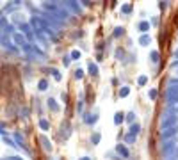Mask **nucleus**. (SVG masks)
I'll list each match as a JSON object with an SVG mask.
<instances>
[{"mask_svg": "<svg viewBox=\"0 0 178 160\" xmlns=\"http://www.w3.org/2000/svg\"><path fill=\"white\" fill-rule=\"evenodd\" d=\"M176 112H178V108H176Z\"/></svg>", "mask_w": 178, "mask_h": 160, "instance_id": "37998d69", "label": "nucleus"}, {"mask_svg": "<svg viewBox=\"0 0 178 160\" xmlns=\"http://www.w3.org/2000/svg\"><path fill=\"white\" fill-rule=\"evenodd\" d=\"M63 62H64V66H70V62H71V57H64Z\"/></svg>", "mask_w": 178, "mask_h": 160, "instance_id": "e433bc0d", "label": "nucleus"}, {"mask_svg": "<svg viewBox=\"0 0 178 160\" xmlns=\"http://www.w3.org/2000/svg\"><path fill=\"white\" fill-rule=\"evenodd\" d=\"M116 151H118L123 158H128V157H130V151H128L126 146H123V144H118V146H116Z\"/></svg>", "mask_w": 178, "mask_h": 160, "instance_id": "9d476101", "label": "nucleus"}, {"mask_svg": "<svg viewBox=\"0 0 178 160\" xmlns=\"http://www.w3.org/2000/svg\"><path fill=\"white\" fill-rule=\"evenodd\" d=\"M4 142H5V144H9L11 148H20V146L16 144V140H13V139H9L7 135H4Z\"/></svg>", "mask_w": 178, "mask_h": 160, "instance_id": "412c9836", "label": "nucleus"}, {"mask_svg": "<svg viewBox=\"0 0 178 160\" xmlns=\"http://www.w3.org/2000/svg\"><path fill=\"white\" fill-rule=\"evenodd\" d=\"M146 82H148V76H146V75H141V76L137 78V84H139V85H144Z\"/></svg>", "mask_w": 178, "mask_h": 160, "instance_id": "cd10ccee", "label": "nucleus"}, {"mask_svg": "<svg viewBox=\"0 0 178 160\" xmlns=\"http://www.w3.org/2000/svg\"><path fill=\"white\" fill-rule=\"evenodd\" d=\"M178 125V117L176 116H166L160 121V128L162 130H168V128H175Z\"/></svg>", "mask_w": 178, "mask_h": 160, "instance_id": "f03ea898", "label": "nucleus"}, {"mask_svg": "<svg viewBox=\"0 0 178 160\" xmlns=\"http://www.w3.org/2000/svg\"><path fill=\"white\" fill-rule=\"evenodd\" d=\"M175 85H178V78H171L169 80V87H175Z\"/></svg>", "mask_w": 178, "mask_h": 160, "instance_id": "f704fd0d", "label": "nucleus"}, {"mask_svg": "<svg viewBox=\"0 0 178 160\" xmlns=\"http://www.w3.org/2000/svg\"><path fill=\"white\" fill-rule=\"evenodd\" d=\"M125 117H126V116L123 114V112H116V114H114V125H119V123H121Z\"/></svg>", "mask_w": 178, "mask_h": 160, "instance_id": "f3484780", "label": "nucleus"}, {"mask_svg": "<svg viewBox=\"0 0 178 160\" xmlns=\"http://www.w3.org/2000/svg\"><path fill=\"white\" fill-rule=\"evenodd\" d=\"M80 160H91V158H89V157H82Z\"/></svg>", "mask_w": 178, "mask_h": 160, "instance_id": "79ce46f5", "label": "nucleus"}, {"mask_svg": "<svg viewBox=\"0 0 178 160\" xmlns=\"http://www.w3.org/2000/svg\"><path fill=\"white\" fill-rule=\"evenodd\" d=\"M82 103H84V101H82V100H80V101H77V112H82Z\"/></svg>", "mask_w": 178, "mask_h": 160, "instance_id": "c9c22d12", "label": "nucleus"}, {"mask_svg": "<svg viewBox=\"0 0 178 160\" xmlns=\"http://www.w3.org/2000/svg\"><path fill=\"white\" fill-rule=\"evenodd\" d=\"M39 142L43 144V148L46 149V151H52V142L48 140V137H46V135H39Z\"/></svg>", "mask_w": 178, "mask_h": 160, "instance_id": "9b49d317", "label": "nucleus"}, {"mask_svg": "<svg viewBox=\"0 0 178 160\" xmlns=\"http://www.w3.org/2000/svg\"><path fill=\"white\" fill-rule=\"evenodd\" d=\"M39 128H41V130H50V123H48L45 117H41V119H39Z\"/></svg>", "mask_w": 178, "mask_h": 160, "instance_id": "aec40b11", "label": "nucleus"}, {"mask_svg": "<svg viewBox=\"0 0 178 160\" xmlns=\"http://www.w3.org/2000/svg\"><path fill=\"white\" fill-rule=\"evenodd\" d=\"M2 160H21V157H4Z\"/></svg>", "mask_w": 178, "mask_h": 160, "instance_id": "4c0bfd02", "label": "nucleus"}, {"mask_svg": "<svg viewBox=\"0 0 178 160\" xmlns=\"http://www.w3.org/2000/svg\"><path fill=\"white\" fill-rule=\"evenodd\" d=\"M31 27H34V30H39V32H43V34H46L52 41H57V36H55L53 29L50 27V23L46 20L34 16V18H31Z\"/></svg>", "mask_w": 178, "mask_h": 160, "instance_id": "f257e3e1", "label": "nucleus"}, {"mask_svg": "<svg viewBox=\"0 0 178 160\" xmlns=\"http://www.w3.org/2000/svg\"><path fill=\"white\" fill-rule=\"evenodd\" d=\"M175 149V140H164V146H162V153L169 155L171 151Z\"/></svg>", "mask_w": 178, "mask_h": 160, "instance_id": "6e6552de", "label": "nucleus"}, {"mask_svg": "<svg viewBox=\"0 0 178 160\" xmlns=\"http://www.w3.org/2000/svg\"><path fill=\"white\" fill-rule=\"evenodd\" d=\"M20 29H21L23 36H25L27 39H32V37H34V30L31 29V23H20Z\"/></svg>", "mask_w": 178, "mask_h": 160, "instance_id": "423d86ee", "label": "nucleus"}, {"mask_svg": "<svg viewBox=\"0 0 178 160\" xmlns=\"http://www.w3.org/2000/svg\"><path fill=\"white\" fill-rule=\"evenodd\" d=\"M38 89H39V91H46V89H48V82H46L45 78H41V80L38 82Z\"/></svg>", "mask_w": 178, "mask_h": 160, "instance_id": "6ab92c4d", "label": "nucleus"}, {"mask_svg": "<svg viewBox=\"0 0 178 160\" xmlns=\"http://www.w3.org/2000/svg\"><path fill=\"white\" fill-rule=\"evenodd\" d=\"M14 140H16V144H18L21 149H25V151H27V153L31 155V149L25 146V140H23V135H21V133H14Z\"/></svg>", "mask_w": 178, "mask_h": 160, "instance_id": "0eeeda50", "label": "nucleus"}, {"mask_svg": "<svg viewBox=\"0 0 178 160\" xmlns=\"http://www.w3.org/2000/svg\"><path fill=\"white\" fill-rule=\"evenodd\" d=\"M166 96L171 103H178V87H169L166 91Z\"/></svg>", "mask_w": 178, "mask_h": 160, "instance_id": "39448f33", "label": "nucleus"}, {"mask_svg": "<svg viewBox=\"0 0 178 160\" xmlns=\"http://www.w3.org/2000/svg\"><path fill=\"white\" fill-rule=\"evenodd\" d=\"M70 57H71V59H80V52H78V50H73Z\"/></svg>", "mask_w": 178, "mask_h": 160, "instance_id": "72a5a7b5", "label": "nucleus"}, {"mask_svg": "<svg viewBox=\"0 0 178 160\" xmlns=\"http://www.w3.org/2000/svg\"><path fill=\"white\" fill-rule=\"evenodd\" d=\"M87 71H89V75H93V76H96L98 75V66L91 61V62L87 64Z\"/></svg>", "mask_w": 178, "mask_h": 160, "instance_id": "4468645a", "label": "nucleus"}, {"mask_svg": "<svg viewBox=\"0 0 178 160\" xmlns=\"http://www.w3.org/2000/svg\"><path fill=\"white\" fill-rule=\"evenodd\" d=\"M178 66V61H175V62H171V68H176Z\"/></svg>", "mask_w": 178, "mask_h": 160, "instance_id": "a19ab883", "label": "nucleus"}, {"mask_svg": "<svg viewBox=\"0 0 178 160\" xmlns=\"http://www.w3.org/2000/svg\"><path fill=\"white\" fill-rule=\"evenodd\" d=\"M46 103H48V107L52 108L53 112H59V105H57V101H55V100H52V98H50V100H48Z\"/></svg>", "mask_w": 178, "mask_h": 160, "instance_id": "a211bd4d", "label": "nucleus"}, {"mask_svg": "<svg viewBox=\"0 0 178 160\" xmlns=\"http://www.w3.org/2000/svg\"><path fill=\"white\" fill-rule=\"evenodd\" d=\"M139 30L146 34V32L150 30V21H139Z\"/></svg>", "mask_w": 178, "mask_h": 160, "instance_id": "dca6fc26", "label": "nucleus"}, {"mask_svg": "<svg viewBox=\"0 0 178 160\" xmlns=\"http://www.w3.org/2000/svg\"><path fill=\"white\" fill-rule=\"evenodd\" d=\"M2 44H4V48H9L11 52H16V48L13 46V43L9 39H5V36H2Z\"/></svg>", "mask_w": 178, "mask_h": 160, "instance_id": "2eb2a0df", "label": "nucleus"}, {"mask_svg": "<svg viewBox=\"0 0 178 160\" xmlns=\"http://www.w3.org/2000/svg\"><path fill=\"white\" fill-rule=\"evenodd\" d=\"M13 39H14V43H16V44H20V46H25V44H27V41H25L27 37H25L23 34H20V32L13 34Z\"/></svg>", "mask_w": 178, "mask_h": 160, "instance_id": "1a4fd4ad", "label": "nucleus"}, {"mask_svg": "<svg viewBox=\"0 0 178 160\" xmlns=\"http://www.w3.org/2000/svg\"><path fill=\"white\" fill-rule=\"evenodd\" d=\"M151 43V37H150V34H143L141 37H139V44L141 46H148Z\"/></svg>", "mask_w": 178, "mask_h": 160, "instance_id": "f8f14e48", "label": "nucleus"}, {"mask_svg": "<svg viewBox=\"0 0 178 160\" xmlns=\"http://www.w3.org/2000/svg\"><path fill=\"white\" fill-rule=\"evenodd\" d=\"M123 32H125V30H123V27H116V29H114V37H119Z\"/></svg>", "mask_w": 178, "mask_h": 160, "instance_id": "c756f323", "label": "nucleus"}, {"mask_svg": "<svg viewBox=\"0 0 178 160\" xmlns=\"http://www.w3.org/2000/svg\"><path fill=\"white\" fill-rule=\"evenodd\" d=\"M139 130H141V125H139V123H134V125H132V126H130V133H139Z\"/></svg>", "mask_w": 178, "mask_h": 160, "instance_id": "a878e982", "label": "nucleus"}, {"mask_svg": "<svg viewBox=\"0 0 178 160\" xmlns=\"http://www.w3.org/2000/svg\"><path fill=\"white\" fill-rule=\"evenodd\" d=\"M82 76H84V71H82L80 68H77V69H75V78H78V80H80Z\"/></svg>", "mask_w": 178, "mask_h": 160, "instance_id": "7c9ffc66", "label": "nucleus"}, {"mask_svg": "<svg viewBox=\"0 0 178 160\" xmlns=\"http://www.w3.org/2000/svg\"><path fill=\"white\" fill-rule=\"evenodd\" d=\"M158 7H160V9H166V7H168V2H158Z\"/></svg>", "mask_w": 178, "mask_h": 160, "instance_id": "58836bf2", "label": "nucleus"}, {"mask_svg": "<svg viewBox=\"0 0 178 160\" xmlns=\"http://www.w3.org/2000/svg\"><path fill=\"white\" fill-rule=\"evenodd\" d=\"M61 98H63L64 103H68V94H66V93H63V94H61Z\"/></svg>", "mask_w": 178, "mask_h": 160, "instance_id": "ea45409f", "label": "nucleus"}, {"mask_svg": "<svg viewBox=\"0 0 178 160\" xmlns=\"http://www.w3.org/2000/svg\"><path fill=\"white\" fill-rule=\"evenodd\" d=\"M125 119L128 121V123H132V125H134V119H136V114H134V112H128Z\"/></svg>", "mask_w": 178, "mask_h": 160, "instance_id": "c85d7f7f", "label": "nucleus"}, {"mask_svg": "<svg viewBox=\"0 0 178 160\" xmlns=\"http://www.w3.org/2000/svg\"><path fill=\"white\" fill-rule=\"evenodd\" d=\"M100 139H102V135L96 132V133H93V137H91V142H93V144H98V142H100Z\"/></svg>", "mask_w": 178, "mask_h": 160, "instance_id": "bb28decb", "label": "nucleus"}, {"mask_svg": "<svg viewBox=\"0 0 178 160\" xmlns=\"http://www.w3.org/2000/svg\"><path fill=\"white\" fill-rule=\"evenodd\" d=\"M176 133H178V126L168 128V130H162V132H160V139H162V140H169V139L175 137Z\"/></svg>", "mask_w": 178, "mask_h": 160, "instance_id": "7ed1b4c3", "label": "nucleus"}, {"mask_svg": "<svg viewBox=\"0 0 178 160\" xmlns=\"http://www.w3.org/2000/svg\"><path fill=\"white\" fill-rule=\"evenodd\" d=\"M50 73L53 75V78H55V80H57V82H61V80H63V75L59 73V71H57V69H55V68H50Z\"/></svg>", "mask_w": 178, "mask_h": 160, "instance_id": "4be33fe9", "label": "nucleus"}, {"mask_svg": "<svg viewBox=\"0 0 178 160\" xmlns=\"http://www.w3.org/2000/svg\"><path fill=\"white\" fill-rule=\"evenodd\" d=\"M121 11H123L125 14H128V12L132 11V5H130V4H126V5H123V7H121Z\"/></svg>", "mask_w": 178, "mask_h": 160, "instance_id": "2f4dec72", "label": "nucleus"}, {"mask_svg": "<svg viewBox=\"0 0 178 160\" xmlns=\"http://www.w3.org/2000/svg\"><path fill=\"white\" fill-rule=\"evenodd\" d=\"M150 59H151V62H158V52L157 50H151V52H150Z\"/></svg>", "mask_w": 178, "mask_h": 160, "instance_id": "393cba45", "label": "nucleus"}, {"mask_svg": "<svg viewBox=\"0 0 178 160\" xmlns=\"http://www.w3.org/2000/svg\"><path fill=\"white\" fill-rule=\"evenodd\" d=\"M130 94V87H121V89H119V98H126V96Z\"/></svg>", "mask_w": 178, "mask_h": 160, "instance_id": "5701e85b", "label": "nucleus"}, {"mask_svg": "<svg viewBox=\"0 0 178 160\" xmlns=\"http://www.w3.org/2000/svg\"><path fill=\"white\" fill-rule=\"evenodd\" d=\"M136 139H137V135H136V133H126V135H125V140L128 142V144L136 142Z\"/></svg>", "mask_w": 178, "mask_h": 160, "instance_id": "b1692460", "label": "nucleus"}, {"mask_svg": "<svg viewBox=\"0 0 178 160\" xmlns=\"http://www.w3.org/2000/svg\"><path fill=\"white\" fill-rule=\"evenodd\" d=\"M64 9H70L71 12H75V14H80V5H78V2H73V0H68V2H63Z\"/></svg>", "mask_w": 178, "mask_h": 160, "instance_id": "20e7f679", "label": "nucleus"}, {"mask_svg": "<svg viewBox=\"0 0 178 160\" xmlns=\"http://www.w3.org/2000/svg\"><path fill=\"white\" fill-rule=\"evenodd\" d=\"M148 96H150L151 100H155V98H157V89H150V93H148Z\"/></svg>", "mask_w": 178, "mask_h": 160, "instance_id": "473e14b6", "label": "nucleus"}, {"mask_svg": "<svg viewBox=\"0 0 178 160\" xmlns=\"http://www.w3.org/2000/svg\"><path fill=\"white\" fill-rule=\"evenodd\" d=\"M84 121L87 123V125H94V123L98 121V114H93V116H91V114H85Z\"/></svg>", "mask_w": 178, "mask_h": 160, "instance_id": "ddd939ff", "label": "nucleus"}]
</instances>
